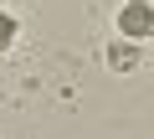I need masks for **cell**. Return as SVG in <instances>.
<instances>
[{
    "instance_id": "1",
    "label": "cell",
    "mask_w": 154,
    "mask_h": 139,
    "mask_svg": "<svg viewBox=\"0 0 154 139\" xmlns=\"http://www.w3.org/2000/svg\"><path fill=\"white\" fill-rule=\"evenodd\" d=\"M123 26H128V31H149V11H144V5H128Z\"/></svg>"
}]
</instances>
